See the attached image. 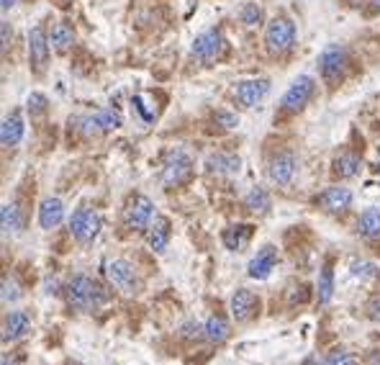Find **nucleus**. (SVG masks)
Instances as JSON below:
<instances>
[{
	"label": "nucleus",
	"mask_w": 380,
	"mask_h": 365,
	"mask_svg": "<svg viewBox=\"0 0 380 365\" xmlns=\"http://www.w3.org/2000/svg\"><path fill=\"white\" fill-rule=\"evenodd\" d=\"M206 168L208 173H216V175H237L242 168V160L237 155H229V152H216L206 160Z\"/></svg>",
	"instance_id": "4be33fe9"
},
{
	"label": "nucleus",
	"mask_w": 380,
	"mask_h": 365,
	"mask_svg": "<svg viewBox=\"0 0 380 365\" xmlns=\"http://www.w3.org/2000/svg\"><path fill=\"white\" fill-rule=\"evenodd\" d=\"M331 294H334V270H331V262H326L319 273V286H316V296L319 303H329Z\"/></svg>",
	"instance_id": "cd10ccee"
},
{
	"label": "nucleus",
	"mask_w": 380,
	"mask_h": 365,
	"mask_svg": "<svg viewBox=\"0 0 380 365\" xmlns=\"http://www.w3.org/2000/svg\"><path fill=\"white\" fill-rule=\"evenodd\" d=\"M314 88H316V80L311 78V75H298V78L288 85V91L283 93V100H280L283 111L298 113L303 105L311 100V95H314Z\"/></svg>",
	"instance_id": "423d86ee"
},
{
	"label": "nucleus",
	"mask_w": 380,
	"mask_h": 365,
	"mask_svg": "<svg viewBox=\"0 0 380 365\" xmlns=\"http://www.w3.org/2000/svg\"><path fill=\"white\" fill-rule=\"evenodd\" d=\"M13 6H16V0H3V11H6V13H8V11H11Z\"/></svg>",
	"instance_id": "58836bf2"
},
{
	"label": "nucleus",
	"mask_w": 380,
	"mask_h": 365,
	"mask_svg": "<svg viewBox=\"0 0 380 365\" xmlns=\"http://www.w3.org/2000/svg\"><path fill=\"white\" fill-rule=\"evenodd\" d=\"M268 93H270L268 78H252V80H242V83H237V88H234V98L239 100V105H244V108H254Z\"/></svg>",
	"instance_id": "9d476101"
},
{
	"label": "nucleus",
	"mask_w": 380,
	"mask_h": 365,
	"mask_svg": "<svg viewBox=\"0 0 380 365\" xmlns=\"http://www.w3.org/2000/svg\"><path fill=\"white\" fill-rule=\"evenodd\" d=\"M170 242V219L167 216H155V221L147 226V245L155 253H165V247Z\"/></svg>",
	"instance_id": "412c9836"
},
{
	"label": "nucleus",
	"mask_w": 380,
	"mask_h": 365,
	"mask_svg": "<svg viewBox=\"0 0 380 365\" xmlns=\"http://www.w3.org/2000/svg\"><path fill=\"white\" fill-rule=\"evenodd\" d=\"M316 204L326 211V214H342L352 206V190L345 188V185H331L326 188L321 196L316 198Z\"/></svg>",
	"instance_id": "dca6fc26"
},
{
	"label": "nucleus",
	"mask_w": 380,
	"mask_h": 365,
	"mask_svg": "<svg viewBox=\"0 0 380 365\" xmlns=\"http://www.w3.org/2000/svg\"><path fill=\"white\" fill-rule=\"evenodd\" d=\"M23 134H26L23 113L11 111L6 119H3V129H0V141H3V147H16V144L23 139Z\"/></svg>",
	"instance_id": "a211bd4d"
},
{
	"label": "nucleus",
	"mask_w": 380,
	"mask_h": 365,
	"mask_svg": "<svg viewBox=\"0 0 380 365\" xmlns=\"http://www.w3.org/2000/svg\"><path fill=\"white\" fill-rule=\"evenodd\" d=\"M62 219H64V204L59 201V198L54 196H47L39 204V226L42 229H57V226L62 224Z\"/></svg>",
	"instance_id": "6ab92c4d"
},
{
	"label": "nucleus",
	"mask_w": 380,
	"mask_h": 365,
	"mask_svg": "<svg viewBox=\"0 0 380 365\" xmlns=\"http://www.w3.org/2000/svg\"><path fill=\"white\" fill-rule=\"evenodd\" d=\"M221 52H224V34L216 31V28H208V31L193 39V54L198 59H203V62H211V59L221 57Z\"/></svg>",
	"instance_id": "f8f14e48"
},
{
	"label": "nucleus",
	"mask_w": 380,
	"mask_h": 365,
	"mask_svg": "<svg viewBox=\"0 0 380 365\" xmlns=\"http://www.w3.org/2000/svg\"><path fill=\"white\" fill-rule=\"evenodd\" d=\"M152 221H155V204L147 196H141V193L129 198L126 206H124V226L134 229V232H141Z\"/></svg>",
	"instance_id": "20e7f679"
},
{
	"label": "nucleus",
	"mask_w": 380,
	"mask_h": 365,
	"mask_svg": "<svg viewBox=\"0 0 380 365\" xmlns=\"http://www.w3.org/2000/svg\"><path fill=\"white\" fill-rule=\"evenodd\" d=\"M21 299V291H18V283L13 281V278H3V303H16Z\"/></svg>",
	"instance_id": "2f4dec72"
},
{
	"label": "nucleus",
	"mask_w": 380,
	"mask_h": 365,
	"mask_svg": "<svg viewBox=\"0 0 380 365\" xmlns=\"http://www.w3.org/2000/svg\"><path fill=\"white\" fill-rule=\"evenodd\" d=\"M229 311H232L237 322H249L260 311V301H257V296L249 288H237L232 299H229Z\"/></svg>",
	"instance_id": "9b49d317"
},
{
	"label": "nucleus",
	"mask_w": 380,
	"mask_h": 365,
	"mask_svg": "<svg viewBox=\"0 0 380 365\" xmlns=\"http://www.w3.org/2000/svg\"><path fill=\"white\" fill-rule=\"evenodd\" d=\"M324 365H357V360H355L352 352H347V350H334L326 355Z\"/></svg>",
	"instance_id": "72a5a7b5"
},
{
	"label": "nucleus",
	"mask_w": 380,
	"mask_h": 365,
	"mask_svg": "<svg viewBox=\"0 0 380 365\" xmlns=\"http://www.w3.org/2000/svg\"><path fill=\"white\" fill-rule=\"evenodd\" d=\"M70 232L80 245H90L100 234V216L93 209H78L70 216Z\"/></svg>",
	"instance_id": "0eeeda50"
},
{
	"label": "nucleus",
	"mask_w": 380,
	"mask_h": 365,
	"mask_svg": "<svg viewBox=\"0 0 380 365\" xmlns=\"http://www.w3.org/2000/svg\"><path fill=\"white\" fill-rule=\"evenodd\" d=\"M229 335H232V327H229V322L221 314L208 316L203 322V337L211 344H224L229 340Z\"/></svg>",
	"instance_id": "5701e85b"
},
{
	"label": "nucleus",
	"mask_w": 380,
	"mask_h": 365,
	"mask_svg": "<svg viewBox=\"0 0 380 365\" xmlns=\"http://www.w3.org/2000/svg\"><path fill=\"white\" fill-rule=\"evenodd\" d=\"M360 173V160L355 155H339L334 160V175L347 180V178H355Z\"/></svg>",
	"instance_id": "c85d7f7f"
},
{
	"label": "nucleus",
	"mask_w": 380,
	"mask_h": 365,
	"mask_svg": "<svg viewBox=\"0 0 380 365\" xmlns=\"http://www.w3.org/2000/svg\"><path fill=\"white\" fill-rule=\"evenodd\" d=\"M72 42H75V31H72L70 21L54 23L49 34V44L54 47V52H67L72 47Z\"/></svg>",
	"instance_id": "393cba45"
},
{
	"label": "nucleus",
	"mask_w": 380,
	"mask_h": 365,
	"mask_svg": "<svg viewBox=\"0 0 380 365\" xmlns=\"http://www.w3.org/2000/svg\"><path fill=\"white\" fill-rule=\"evenodd\" d=\"M49 36L42 26L28 28V59L34 64L36 72H42L47 67V59H49Z\"/></svg>",
	"instance_id": "ddd939ff"
},
{
	"label": "nucleus",
	"mask_w": 380,
	"mask_h": 365,
	"mask_svg": "<svg viewBox=\"0 0 380 365\" xmlns=\"http://www.w3.org/2000/svg\"><path fill=\"white\" fill-rule=\"evenodd\" d=\"M357 234L365 239H380V209L370 206L360 214L357 219Z\"/></svg>",
	"instance_id": "b1692460"
},
{
	"label": "nucleus",
	"mask_w": 380,
	"mask_h": 365,
	"mask_svg": "<svg viewBox=\"0 0 380 365\" xmlns=\"http://www.w3.org/2000/svg\"><path fill=\"white\" fill-rule=\"evenodd\" d=\"M350 270H352V275L357 278L360 283H370L380 275L378 265H375V262H370V260H355L352 265H350Z\"/></svg>",
	"instance_id": "c756f323"
},
{
	"label": "nucleus",
	"mask_w": 380,
	"mask_h": 365,
	"mask_svg": "<svg viewBox=\"0 0 380 365\" xmlns=\"http://www.w3.org/2000/svg\"><path fill=\"white\" fill-rule=\"evenodd\" d=\"M367 365H380V350H373V352H367Z\"/></svg>",
	"instance_id": "4c0bfd02"
},
{
	"label": "nucleus",
	"mask_w": 380,
	"mask_h": 365,
	"mask_svg": "<svg viewBox=\"0 0 380 365\" xmlns=\"http://www.w3.org/2000/svg\"><path fill=\"white\" fill-rule=\"evenodd\" d=\"M106 275L113 288H119L124 294H139V288H141L139 273H136V267L129 260H108Z\"/></svg>",
	"instance_id": "39448f33"
},
{
	"label": "nucleus",
	"mask_w": 380,
	"mask_h": 365,
	"mask_svg": "<svg viewBox=\"0 0 380 365\" xmlns=\"http://www.w3.org/2000/svg\"><path fill=\"white\" fill-rule=\"evenodd\" d=\"M345 64H347V52L339 44H329L319 54V67H321V75H324L326 83H337L345 75Z\"/></svg>",
	"instance_id": "6e6552de"
},
{
	"label": "nucleus",
	"mask_w": 380,
	"mask_h": 365,
	"mask_svg": "<svg viewBox=\"0 0 380 365\" xmlns=\"http://www.w3.org/2000/svg\"><path fill=\"white\" fill-rule=\"evenodd\" d=\"M275 265H278V250L273 245H265L262 250H257L252 260L247 262V275L252 281H265L275 270Z\"/></svg>",
	"instance_id": "2eb2a0df"
},
{
	"label": "nucleus",
	"mask_w": 380,
	"mask_h": 365,
	"mask_svg": "<svg viewBox=\"0 0 380 365\" xmlns=\"http://www.w3.org/2000/svg\"><path fill=\"white\" fill-rule=\"evenodd\" d=\"M298 162L293 152H278L268 165V175L275 185H290V180L296 178Z\"/></svg>",
	"instance_id": "4468645a"
},
{
	"label": "nucleus",
	"mask_w": 380,
	"mask_h": 365,
	"mask_svg": "<svg viewBox=\"0 0 380 365\" xmlns=\"http://www.w3.org/2000/svg\"><path fill=\"white\" fill-rule=\"evenodd\" d=\"M124 124L119 111H113V108H100V111L90 113V116H83L80 119V132L85 137H93V134H100V132H111V129H119Z\"/></svg>",
	"instance_id": "1a4fd4ad"
},
{
	"label": "nucleus",
	"mask_w": 380,
	"mask_h": 365,
	"mask_svg": "<svg viewBox=\"0 0 380 365\" xmlns=\"http://www.w3.org/2000/svg\"><path fill=\"white\" fill-rule=\"evenodd\" d=\"M265 44H268V52H273V54H285V52L293 50V44H296L293 21L285 18V16H275L273 21L265 26Z\"/></svg>",
	"instance_id": "f03ea898"
},
{
	"label": "nucleus",
	"mask_w": 380,
	"mask_h": 365,
	"mask_svg": "<svg viewBox=\"0 0 380 365\" xmlns=\"http://www.w3.org/2000/svg\"><path fill=\"white\" fill-rule=\"evenodd\" d=\"M375 170H380V160H378V168H375Z\"/></svg>",
	"instance_id": "79ce46f5"
},
{
	"label": "nucleus",
	"mask_w": 380,
	"mask_h": 365,
	"mask_svg": "<svg viewBox=\"0 0 380 365\" xmlns=\"http://www.w3.org/2000/svg\"><path fill=\"white\" fill-rule=\"evenodd\" d=\"M64 299H67V306L75 311H98L108 301V294L93 275L75 273L64 283Z\"/></svg>",
	"instance_id": "f257e3e1"
},
{
	"label": "nucleus",
	"mask_w": 380,
	"mask_h": 365,
	"mask_svg": "<svg viewBox=\"0 0 380 365\" xmlns=\"http://www.w3.org/2000/svg\"><path fill=\"white\" fill-rule=\"evenodd\" d=\"M370 6H373V11H380V0H367Z\"/></svg>",
	"instance_id": "ea45409f"
},
{
	"label": "nucleus",
	"mask_w": 380,
	"mask_h": 365,
	"mask_svg": "<svg viewBox=\"0 0 380 365\" xmlns=\"http://www.w3.org/2000/svg\"><path fill=\"white\" fill-rule=\"evenodd\" d=\"M0 226H3V234H16L21 229V209L16 201L11 204H3V211H0Z\"/></svg>",
	"instance_id": "a878e982"
},
{
	"label": "nucleus",
	"mask_w": 380,
	"mask_h": 365,
	"mask_svg": "<svg viewBox=\"0 0 380 365\" xmlns=\"http://www.w3.org/2000/svg\"><path fill=\"white\" fill-rule=\"evenodd\" d=\"M367 316H370L373 322H380V294L367 301Z\"/></svg>",
	"instance_id": "c9c22d12"
},
{
	"label": "nucleus",
	"mask_w": 380,
	"mask_h": 365,
	"mask_svg": "<svg viewBox=\"0 0 380 365\" xmlns=\"http://www.w3.org/2000/svg\"><path fill=\"white\" fill-rule=\"evenodd\" d=\"M198 335H203V324L188 322V324H185V327H183V337L193 340V337H198Z\"/></svg>",
	"instance_id": "e433bc0d"
},
{
	"label": "nucleus",
	"mask_w": 380,
	"mask_h": 365,
	"mask_svg": "<svg viewBox=\"0 0 380 365\" xmlns=\"http://www.w3.org/2000/svg\"><path fill=\"white\" fill-rule=\"evenodd\" d=\"M244 206L254 214H268L270 209V193L262 185H254L249 193L244 196Z\"/></svg>",
	"instance_id": "bb28decb"
},
{
	"label": "nucleus",
	"mask_w": 380,
	"mask_h": 365,
	"mask_svg": "<svg viewBox=\"0 0 380 365\" xmlns=\"http://www.w3.org/2000/svg\"><path fill=\"white\" fill-rule=\"evenodd\" d=\"M213 124L221 129H237L239 127V116L232 111H216L213 113Z\"/></svg>",
	"instance_id": "473e14b6"
},
{
	"label": "nucleus",
	"mask_w": 380,
	"mask_h": 365,
	"mask_svg": "<svg viewBox=\"0 0 380 365\" xmlns=\"http://www.w3.org/2000/svg\"><path fill=\"white\" fill-rule=\"evenodd\" d=\"M26 108L31 113H42L44 108H47V98H44L42 93H31V95L26 98Z\"/></svg>",
	"instance_id": "f704fd0d"
},
{
	"label": "nucleus",
	"mask_w": 380,
	"mask_h": 365,
	"mask_svg": "<svg viewBox=\"0 0 380 365\" xmlns=\"http://www.w3.org/2000/svg\"><path fill=\"white\" fill-rule=\"evenodd\" d=\"M28 330H31V316H28V311L16 309L3 316V342H16V340L26 337Z\"/></svg>",
	"instance_id": "f3484780"
},
{
	"label": "nucleus",
	"mask_w": 380,
	"mask_h": 365,
	"mask_svg": "<svg viewBox=\"0 0 380 365\" xmlns=\"http://www.w3.org/2000/svg\"><path fill=\"white\" fill-rule=\"evenodd\" d=\"M3 365H16V360H11V358H3Z\"/></svg>",
	"instance_id": "a19ab883"
},
{
	"label": "nucleus",
	"mask_w": 380,
	"mask_h": 365,
	"mask_svg": "<svg viewBox=\"0 0 380 365\" xmlns=\"http://www.w3.org/2000/svg\"><path fill=\"white\" fill-rule=\"evenodd\" d=\"M239 16H242V23H247V26H257V23L262 21V8L257 6V3H247V6L239 11Z\"/></svg>",
	"instance_id": "7c9ffc66"
},
{
	"label": "nucleus",
	"mask_w": 380,
	"mask_h": 365,
	"mask_svg": "<svg viewBox=\"0 0 380 365\" xmlns=\"http://www.w3.org/2000/svg\"><path fill=\"white\" fill-rule=\"evenodd\" d=\"M252 232L254 229L249 224H232L221 232V242H224L226 250H232V253H242V250L247 247V242L252 239Z\"/></svg>",
	"instance_id": "aec40b11"
},
{
	"label": "nucleus",
	"mask_w": 380,
	"mask_h": 365,
	"mask_svg": "<svg viewBox=\"0 0 380 365\" xmlns=\"http://www.w3.org/2000/svg\"><path fill=\"white\" fill-rule=\"evenodd\" d=\"M193 173V160L185 149H170L167 155H165V162H162V182L167 188H177V185H183L185 180L190 178Z\"/></svg>",
	"instance_id": "7ed1b4c3"
}]
</instances>
